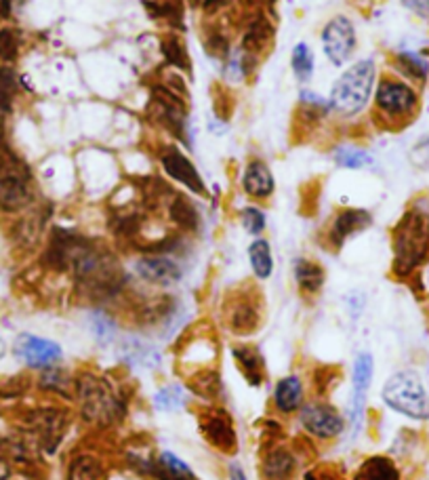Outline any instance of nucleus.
Segmentation results:
<instances>
[{
    "label": "nucleus",
    "instance_id": "nucleus-1",
    "mask_svg": "<svg viewBox=\"0 0 429 480\" xmlns=\"http://www.w3.org/2000/svg\"><path fill=\"white\" fill-rule=\"evenodd\" d=\"M131 386L118 382L112 373L81 366L74 371V409L76 420L89 432L104 437L114 432L131 413Z\"/></svg>",
    "mask_w": 429,
    "mask_h": 480
},
{
    "label": "nucleus",
    "instance_id": "nucleus-2",
    "mask_svg": "<svg viewBox=\"0 0 429 480\" xmlns=\"http://www.w3.org/2000/svg\"><path fill=\"white\" fill-rule=\"evenodd\" d=\"M392 276L410 282L419 279L429 264V196L419 194L406 205L394 224L392 234Z\"/></svg>",
    "mask_w": 429,
    "mask_h": 480
},
{
    "label": "nucleus",
    "instance_id": "nucleus-3",
    "mask_svg": "<svg viewBox=\"0 0 429 480\" xmlns=\"http://www.w3.org/2000/svg\"><path fill=\"white\" fill-rule=\"evenodd\" d=\"M423 91L396 75H383L372 95V121L383 131H402L421 114Z\"/></svg>",
    "mask_w": 429,
    "mask_h": 480
},
{
    "label": "nucleus",
    "instance_id": "nucleus-4",
    "mask_svg": "<svg viewBox=\"0 0 429 480\" xmlns=\"http://www.w3.org/2000/svg\"><path fill=\"white\" fill-rule=\"evenodd\" d=\"M377 64L372 58L358 59L337 78L331 89V110L341 118H354L369 108L377 87Z\"/></svg>",
    "mask_w": 429,
    "mask_h": 480
},
{
    "label": "nucleus",
    "instance_id": "nucleus-5",
    "mask_svg": "<svg viewBox=\"0 0 429 480\" xmlns=\"http://www.w3.org/2000/svg\"><path fill=\"white\" fill-rule=\"evenodd\" d=\"M381 403L413 423L429 421V390L413 369H398L387 377L381 388Z\"/></svg>",
    "mask_w": 429,
    "mask_h": 480
},
{
    "label": "nucleus",
    "instance_id": "nucleus-6",
    "mask_svg": "<svg viewBox=\"0 0 429 480\" xmlns=\"http://www.w3.org/2000/svg\"><path fill=\"white\" fill-rule=\"evenodd\" d=\"M74 417V409H67L64 405L36 406L21 415V438L27 440L38 453L55 455Z\"/></svg>",
    "mask_w": 429,
    "mask_h": 480
},
{
    "label": "nucleus",
    "instance_id": "nucleus-7",
    "mask_svg": "<svg viewBox=\"0 0 429 480\" xmlns=\"http://www.w3.org/2000/svg\"><path fill=\"white\" fill-rule=\"evenodd\" d=\"M32 199L30 167L0 139V211L20 213Z\"/></svg>",
    "mask_w": 429,
    "mask_h": 480
},
{
    "label": "nucleus",
    "instance_id": "nucleus-8",
    "mask_svg": "<svg viewBox=\"0 0 429 480\" xmlns=\"http://www.w3.org/2000/svg\"><path fill=\"white\" fill-rule=\"evenodd\" d=\"M152 98L148 106V116L158 127L171 133L175 139L190 146V124H188V98L177 93L165 83H154L150 87Z\"/></svg>",
    "mask_w": 429,
    "mask_h": 480
},
{
    "label": "nucleus",
    "instance_id": "nucleus-9",
    "mask_svg": "<svg viewBox=\"0 0 429 480\" xmlns=\"http://www.w3.org/2000/svg\"><path fill=\"white\" fill-rule=\"evenodd\" d=\"M222 320L225 329L234 337L246 340V337L255 335L263 325L261 293L251 285L231 291L223 302Z\"/></svg>",
    "mask_w": 429,
    "mask_h": 480
},
{
    "label": "nucleus",
    "instance_id": "nucleus-10",
    "mask_svg": "<svg viewBox=\"0 0 429 480\" xmlns=\"http://www.w3.org/2000/svg\"><path fill=\"white\" fill-rule=\"evenodd\" d=\"M196 426L205 443L217 453L234 457L240 449L234 415L223 405H200L196 411Z\"/></svg>",
    "mask_w": 429,
    "mask_h": 480
},
{
    "label": "nucleus",
    "instance_id": "nucleus-11",
    "mask_svg": "<svg viewBox=\"0 0 429 480\" xmlns=\"http://www.w3.org/2000/svg\"><path fill=\"white\" fill-rule=\"evenodd\" d=\"M303 434L314 443H332L347 430V417L326 398L306 400L297 413Z\"/></svg>",
    "mask_w": 429,
    "mask_h": 480
},
{
    "label": "nucleus",
    "instance_id": "nucleus-12",
    "mask_svg": "<svg viewBox=\"0 0 429 480\" xmlns=\"http://www.w3.org/2000/svg\"><path fill=\"white\" fill-rule=\"evenodd\" d=\"M217 358L219 346L213 331L202 329V327H191L179 340L177 373L182 380L191 375V373L207 369V366H217Z\"/></svg>",
    "mask_w": 429,
    "mask_h": 480
},
{
    "label": "nucleus",
    "instance_id": "nucleus-13",
    "mask_svg": "<svg viewBox=\"0 0 429 480\" xmlns=\"http://www.w3.org/2000/svg\"><path fill=\"white\" fill-rule=\"evenodd\" d=\"M372 377H375V357L369 350L358 352L352 365V397H349L347 423L352 428V438L360 437L364 430L366 406H369V394L372 388Z\"/></svg>",
    "mask_w": 429,
    "mask_h": 480
},
{
    "label": "nucleus",
    "instance_id": "nucleus-14",
    "mask_svg": "<svg viewBox=\"0 0 429 480\" xmlns=\"http://www.w3.org/2000/svg\"><path fill=\"white\" fill-rule=\"evenodd\" d=\"M322 51H324L326 59L335 67H343L352 59L358 47V36H355L354 21L346 15H337L326 21L320 34Z\"/></svg>",
    "mask_w": 429,
    "mask_h": 480
},
{
    "label": "nucleus",
    "instance_id": "nucleus-15",
    "mask_svg": "<svg viewBox=\"0 0 429 480\" xmlns=\"http://www.w3.org/2000/svg\"><path fill=\"white\" fill-rule=\"evenodd\" d=\"M13 357L24 363L27 369L43 371L49 366L59 365L64 358V350L58 342L47 340V337L34 335V333H21L13 343Z\"/></svg>",
    "mask_w": 429,
    "mask_h": 480
},
{
    "label": "nucleus",
    "instance_id": "nucleus-16",
    "mask_svg": "<svg viewBox=\"0 0 429 480\" xmlns=\"http://www.w3.org/2000/svg\"><path fill=\"white\" fill-rule=\"evenodd\" d=\"M372 222V213L360 207H346L339 209L332 216L331 224L326 225L324 242L331 251H339V248L346 247L347 240H352L354 236L363 234L364 230H369Z\"/></svg>",
    "mask_w": 429,
    "mask_h": 480
},
{
    "label": "nucleus",
    "instance_id": "nucleus-17",
    "mask_svg": "<svg viewBox=\"0 0 429 480\" xmlns=\"http://www.w3.org/2000/svg\"><path fill=\"white\" fill-rule=\"evenodd\" d=\"M158 162H160L162 171L168 175V179H173L175 184L183 185L191 194L207 196L205 179L182 150L175 148V146H162L160 152H158Z\"/></svg>",
    "mask_w": 429,
    "mask_h": 480
},
{
    "label": "nucleus",
    "instance_id": "nucleus-18",
    "mask_svg": "<svg viewBox=\"0 0 429 480\" xmlns=\"http://www.w3.org/2000/svg\"><path fill=\"white\" fill-rule=\"evenodd\" d=\"M299 468V455L289 440L263 445L259 455V478L261 480H292Z\"/></svg>",
    "mask_w": 429,
    "mask_h": 480
},
{
    "label": "nucleus",
    "instance_id": "nucleus-19",
    "mask_svg": "<svg viewBox=\"0 0 429 480\" xmlns=\"http://www.w3.org/2000/svg\"><path fill=\"white\" fill-rule=\"evenodd\" d=\"M133 270L141 280L152 287H162V289L177 285L183 279V270L177 259L173 256H158V253H144L137 257Z\"/></svg>",
    "mask_w": 429,
    "mask_h": 480
},
{
    "label": "nucleus",
    "instance_id": "nucleus-20",
    "mask_svg": "<svg viewBox=\"0 0 429 480\" xmlns=\"http://www.w3.org/2000/svg\"><path fill=\"white\" fill-rule=\"evenodd\" d=\"M118 346V360L133 371H156L162 366V354L154 343L141 335H124Z\"/></svg>",
    "mask_w": 429,
    "mask_h": 480
},
{
    "label": "nucleus",
    "instance_id": "nucleus-21",
    "mask_svg": "<svg viewBox=\"0 0 429 480\" xmlns=\"http://www.w3.org/2000/svg\"><path fill=\"white\" fill-rule=\"evenodd\" d=\"M389 70L423 91L429 87V51H394L389 58Z\"/></svg>",
    "mask_w": 429,
    "mask_h": 480
},
{
    "label": "nucleus",
    "instance_id": "nucleus-22",
    "mask_svg": "<svg viewBox=\"0 0 429 480\" xmlns=\"http://www.w3.org/2000/svg\"><path fill=\"white\" fill-rule=\"evenodd\" d=\"M306 400L308 398L303 377L299 375V373H289V375L280 377V380L276 382L269 405H272V411L278 417H292L301 411Z\"/></svg>",
    "mask_w": 429,
    "mask_h": 480
},
{
    "label": "nucleus",
    "instance_id": "nucleus-23",
    "mask_svg": "<svg viewBox=\"0 0 429 480\" xmlns=\"http://www.w3.org/2000/svg\"><path fill=\"white\" fill-rule=\"evenodd\" d=\"M230 354L246 386L257 390L268 382V365H265L263 352L255 346V343L246 342L231 343Z\"/></svg>",
    "mask_w": 429,
    "mask_h": 480
},
{
    "label": "nucleus",
    "instance_id": "nucleus-24",
    "mask_svg": "<svg viewBox=\"0 0 429 480\" xmlns=\"http://www.w3.org/2000/svg\"><path fill=\"white\" fill-rule=\"evenodd\" d=\"M182 383L188 388L191 398L200 400V405H223L225 383L217 366H207V369L191 373Z\"/></svg>",
    "mask_w": 429,
    "mask_h": 480
},
{
    "label": "nucleus",
    "instance_id": "nucleus-25",
    "mask_svg": "<svg viewBox=\"0 0 429 480\" xmlns=\"http://www.w3.org/2000/svg\"><path fill=\"white\" fill-rule=\"evenodd\" d=\"M240 188L248 199L253 201H268L272 199L276 190V179L272 169L261 158H251L246 161L245 169H242L240 175Z\"/></svg>",
    "mask_w": 429,
    "mask_h": 480
},
{
    "label": "nucleus",
    "instance_id": "nucleus-26",
    "mask_svg": "<svg viewBox=\"0 0 429 480\" xmlns=\"http://www.w3.org/2000/svg\"><path fill=\"white\" fill-rule=\"evenodd\" d=\"M105 460L93 449H76L66 464V480H101Z\"/></svg>",
    "mask_w": 429,
    "mask_h": 480
},
{
    "label": "nucleus",
    "instance_id": "nucleus-27",
    "mask_svg": "<svg viewBox=\"0 0 429 480\" xmlns=\"http://www.w3.org/2000/svg\"><path fill=\"white\" fill-rule=\"evenodd\" d=\"M165 209H167L168 222L177 228V232L188 236V234H196L200 230V213L188 196L179 194V192H173L171 199L167 201Z\"/></svg>",
    "mask_w": 429,
    "mask_h": 480
},
{
    "label": "nucleus",
    "instance_id": "nucleus-28",
    "mask_svg": "<svg viewBox=\"0 0 429 480\" xmlns=\"http://www.w3.org/2000/svg\"><path fill=\"white\" fill-rule=\"evenodd\" d=\"M292 280H295L297 291L303 297H318L324 289L326 272L318 262L309 257H297L292 262Z\"/></svg>",
    "mask_w": 429,
    "mask_h": 480
},
{
    "label": "nucleus",
    "instance_id": "nucleus-29",
    "mask_svg": "<svg viewBox=\"0 0 429 480\" xmlns=\"http://www.w3.org/2000/svg\"><path fill=\"white\" fill-rule=\"evenodd\" d=\"M36 388L49 397L72 403V398H74V373L64 369L61 365H53L38 373Z\"/></svg>",
    "mask_w": 429,
    "mask_h": 480
},
{
    "label": "nucleus",
    "instance_id": "nucleus-30",
    "mask_svg": "<svg viewBox=\"0 0 429 480\" xmlns=\"http://www.w3.org/2000/svg\"><path fill=\"white\" fill-rule=\"evenodd\" d=\"M152 480H196V474L185 464L179 455L173 451H156L154 461H152L150 476Z\"/></svg>",
    "mask_w": 429,
    "mask_h": 480
},
{
    "label": "nucleus",
    "instance_id": "nucleus-31",
    "mask_svg": "<svg viewBox=\"0 0 429 480\" xmlns=\"http://www.w3.org/2000/svg\"><path fill=\"white\" fill-rule=\"evenodd\" d=\"M272 41H274V26L269 24L268 17L259 15L248 24L245 34H242L240 49L245 51V53L253 55V58H261L265 51L272 47Z\"/></svg>",
    "mask_w": 429,
    "mask_h": 480
},
{
    "label": "nucleus",
    "instance_id": "nucleus-32",
    "mask_svg": "<svg viewBox=\"0 0 429 480\" xmlns=\"http://www.w3.org/2000/svg\"><path fill=\"white\" fill-rule=\"evenodd\" d=\"M352 480H402V472H400L396 460H392L389 455L377 453L360 461Z\"/></svg>",
    "mask_w": 429,
    "mask_h": 480
},
{
    "label": "nucleus",
    "instance_id": "nucleus-33",
    "mask_svg": "<svg viewBox=\"0 0 429 480\" xmlns=\"http://www.w3.org/2000/svg\"><path fill=\"white\" fill-rule=\"evenodd\" d=\"M191 400V394L183 383H165L154 392L152 397V405H154L156 411L160 413H179V411L188 409Z\"/></svg>",
    "mask_w": 429,
    "mask_h": 480
},
{
    "label": "nucleus",
    "instance_id": "nucleus-34",
    "mask_svg": "<svg viewBox=\"0 0 429 480\" xmlns=\"http://www.w3.org/2000/svg\"><path fill=\"white\" fill-rule=\"evenodd\" d=\"M87 327H89V333H91V337L99 348H110L116 343L118 323H116L114 314L105 312V310H101V308H95V310H91V314H89Z\"/></svg>",
    "mask_w": 429,
    "mask_h": 480
},
{
    "label": "nucleus",
    "instance_id": "nucleus-35",
    "mask_svg": "<svg viewBox=\"0 0 429 480\" xmlns=\"http://www.w3.org/2000/svg\"><path fill=\"white\" fill-rule=\"evenodd\" d=\"M248 264L257 280H269L274 274V253L268 239H255L248 245Z\"/></svg>",
    "mask_w": 429,
    "mask_h": 480
},
{
    "label": "nucleus",
    "instance_id": "nucleus-36",
    "mask_svg": "<svg viewBox=\"0 0 429 480\" xmlns=\"http://www.w3.org/2000/svg\"><path fill=\"white\" fill-rule=\"evenodd\" d=\"M144 7L152 20L162 21L173 30L183 28V3L182 0H144Z\"/></svg>",
    "mask_w": 429,
    "mask_h": 480
},
{
    "label": "nucleus",
    "instance_id": "nucleus-37",
    "mask_svg": "<svg viewBox=\"0 0 429 480\" xmlns=\"http://www.w3.org/2000/svg\"><path fill=\"white\" fill-rule=\"evenodd\" d=\"M160 53L165 61L175 70L185 72V75H190L191 72V59L188 49H185V44L182 38L177 36V34H167L165 38L160 41Z\"/></svg>",
    "mask_w": 429,
    "mask_h": 480
},
{
    "label": "nucleus",
    "instance_id": "nucleus-38",
    "mask_svg": "<svg viewBox=\"0 0 429 480\" xmlns=\"http://www.w3.org/2000/svg\"><path fill=\"white\" fill-rule=\"evenodd\" d=\"M332 161L339 169H349V171H360V169L375 165V156L366 148H355V146H339L332 150Z\"/></svg>",
    "mask_w": 429,
    "mask_h": 480
},
{
    "label": "nucleus",
    "instance_id": "nucleus-39",
    "mask_svg": "<svg viewBox=\"0 0 429 480\" xmlns=\"http://www.w3.org/2000/svg\"><path fill=\"white\" fill-rule=\"evenodd\" d=\"M291 66H292V75L299 83H309L314 76V51L309 49L308 43H297L295 49H292L291 55Z\"/></svg>",
    "mask_w": 429,
    "mask_h": 480
},
{
    "label": "nucleus",
    "instance_id": "nucleus-40",
    "mask_svg": "<svg viewBox=\"0 0 429 480\" xmlns=\"http://www.w3.org/2000/svg\"><path fill=\"white\" fill-rule=\"evenodd\" d=\"M341 377H343L341 366H331V365L318 366V369H316L314 375H312L314 392L318 394L316 398H326V397H329L332 390L337 388V383L341 382Z\"/></svg>",
    "mask_w": 429,
    "mask_h": 480
},
{
    "label": "nucleus",
    "instance_id": "nucleus-41",
    "mask_svg": "<svg viewBox=\"0 0 429 480\" xmlns=\"http://www.w3.org/2000/svg\"><path fill=\"white\" fill-rule=\"evenodd\" d=\"M21 43H24V36H21L17 28H3L0 30V61L3 64H13L20 58Z\"/></svg>",
    "mask_w": 429,
    "mask_h": 480
},
{
    "label": "nucleus",
    "instance_id": "nucleus-42",
    "mask_svg": "<svg viewBox=\"0 0 429 480\" xmlns=\"http://www.w3.org/2000/svg\"><path fill=\"white\" fill-rule=\"evenodd\" d=\"M238 219L245 232L255 236V239H259L265 232V228H268V217H265L263 209L257 205H246L245 209H240Z\"/></svg>",
    "mask_w": 429,
    "mask_h": 480
},
{
    "label": "nucleus",
    "instance_id": "nucleus-43",
    "mask_svg": "<svg viewBox=\"0 0 429 480\" xmlns=\"http://www.w3.org/2000/svg\"><path fill=\"white\" fill-rule=\"evenodd\" d=\"M17 93V75L11 66H0V112H9Z\"/></svg>",
    "mask_w": 429,
    "mask_h": 480
},
{
    "label": "nucleus",
    "instance_id": "nucleus-44",
    "mask_svg": "<svg viewBox=\"0 0 429 480\" xmlns=\"http://www.w3.org/2000/svg\"><path fill=\"white\" fill-rule=\"evenodd\" d=\"M30 386H32V377H27V375L9 377V380L0 382V398L24 397Z\"/></svg>",
    "mask_w": 429,
    "mask_h": 480
},
{
    "label": "nucleus",
    "instance_id": "nucleus-45",
    "mask_svg": "<svg viewBox=\"0 0 429 480\" xmlns=\"http://www.w3.org/2000/svg\"><path fill=\"white\" fill-rule=\"evenodd\" d=\"M413 162L419 169H429V133L417 141L413 148Z\"/></svg>",
    "mask_w": 429,
    "mask_h": 480
},
{
    "label": "nucleus",
    "instance_id": "nucleus-46",
    "mask_svg": "<svg viewBox=\"0 0 429 480\" xmlns=\"http://www.w3.org/2000/svg\"><path fill=\"white\" fill-rule=\"evenodd\" d=\"M339 472L337 466H316L306 472L303 480H337Z\"/></svg>",
    "mask_w": 429,
    "mask_h": 480
},
{
    "label": "nucleus",
    "instance_id": "nucleus-47",
    "mask_svg": "<svg viewBox=\"0 0 429 480\" xmlns=\"http://www.w3.org/2000/svg\"><path fill=\"white\" fill-rule=\"evenodd\" d=\"M410 13H415L419 20L429 21V0H400Z\"/></svg>",
    "mask_w": 429,
    "mask_h": 480
},
{
    "label": "nucleus",
    "instance_id": "nucleus-48",
    "mask_svg": "<svg viewBox=\"0 0 429 480\" xmlns=\"http://www.w3.org/2000/svg\"><path fill=\"white\" fill-rule=\"evenodd\" d=\"M228 480H246L245 470H242V466L236 464V461H231L228 466Z\"/></svg>",
    "mask_w": 429,
    "mask_h": 480
},
{
    "label": "nucleus",
    "instance_id": "nucleus-49",
    "mask_svg": "<svg viewBox=\"0 0 429 480\" xmlns=\"http://www.w3.org/2000/svg\"><path fill=\"white\" fill-rule=\"evenodd\" d=\"M223 4H228V0H202V9L207 11V13H213V11H219L223 7Z\"/></svg>",
    "mask_w": 429,
    "mask_h": 480
},
{
    "label": "nucleus",
    "instance_id": "nucleus-50",
    "mask_svg": "<svg viewBox=\"0 0 429 480\" xmlns=\"http://www.w3.org/2000/svg\"><path fill=\"white\" fill-rule=\"evenodd\" d=\"M11 464H9V460L7 457H3L0 455V480H7L11 476Z\"/></svg>",
    "mask_w": 429,
    "mask_h": 480
},
{
    "label": "nucleus",
    "instance_id": "nucleus-51",
    "mask_svg": "<svg viewBox=\"0 0 429 480\" xmlns=\"http://www.w3.org/2000/svg\"><path fill=\"white\" fill-rule=\"evenodd\" d=\"M4 354H7V346H4V342L0 340V358H3Z\"/></svg>",
    "mask_w": 429,
    "mask_h": 480
},
{
    "label": "nucleus",
    "instance_id": "nucleus-52",
    "mask_svg": "<svg viewBox=\"0 0 429 480\" xmlns=\"http://www.w3.org/2000/svg\"><path fill=\"white\" fill-rule=\"evenodd\" d=\"M191 3H202V0H191Z\"/></svg>",
    "mask_w": 429,
    "mask_h": 480
}]
</instances>
